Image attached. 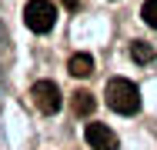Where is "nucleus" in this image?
Instances as JSON below:
<instances>
[{"mask_svg":"<svg viewBox=\"0 0 157 150\" xmlns=\"http://www.w3.org/2000/svg\"><path fill=\"white\" fill-rule=\"evenodd\" d=\"M104 97H107V107H110L114 114H124V117H130V114H137V110H140V93H137V87H134L130 80H124V77L107 80Z\"/></svg>","mask_w":157,"mask_h":150,"instance_id":"1","label":"nucleus"},{"mask_svg":"<svg viewBox=\"0 0 157 150\" xmlns=\"http://www.w3.org/2000/svg\"><path fill=\"white\" fill-rule=\"evenodd\" d=\"M24 24H27L33 33L54 30V24H57V7H54L50 0H27V7H24Z\"/></svg>","mask_w":157,"mask_h":150,"instance_id":"2","label":"nucleus"},{"mask_svg":"<svg viewBox=\"0 0 157 150\" xmlns=\"http://www.w3.org/2000/svg\"><path fill=\"white\" fill-rule=\"evenodd\" d=\"M30 97H33V103L40 107V114H57V110H60V103H63L60 87H57L54 80H40V84H33Z\"/></svg>","mask_w":157,"mask_h":150,"instance_id":"3","label":"nucleus"},{"mask_svg":"<svg viewBox=\"0 0 157 150\" xmlns=\"http://www.w3.org/2000/svg\"><path fill=\"white\" fill-rule=\"evenodd\" d=\"M84 137H87V144L94 150H121V140H117V133L107 127V123H87V130H84Z\"/></svg>","mask_w":157,"mask_h":150,"instance_id":"4","label":"nucleus"},{"mask_svg":"<svg viewBox=\"0 0 157 150\" xmlns=\"http://www.w3.org/2000/svg\"><path fill=\"white\" fill-rule=\"evenodd\" d=\"M70 107H74V114L77 117H87V114H94L97 100L90 90H77V93H70Z\"/></svg>","mask_w":157,"mask_h":150,"instance_id":"5","label":"nucleus"},{"mask_svg":"<svg viewBox=\"0 0 157 150\" xmlns=\"http://www.w3.org/2000/svg\"><path fill=\"white\" fill-rule=\"evenodd\" d=\"M67 70H70L74 77H90V73H94V57H90V54H74L70 63H67Z\"/></svg>","mask_w":157,"mask_h":150,"instance_id":"6","label":"nucleus"},{"mask_svg":"<svg viewBox=\"0 0 157 150\" xmlns=\"http://www.w3.org/2000/svg\"><path fill=\"white\" fill-rule=\"evenodd\" d=\"M130 57L137 60V63H147V60H154V47L144 43V40H134L130 43Z\"/></svg>","mask_w":157,"mask_h":150,"instance_id":"7","label":"nucleus"},{"mask_svg":"<svg viewBox=\"0 0 157 150\" xmlns=\"http://www.w3.org/2000/svg\"><path fill=\"white\" fill-rule=\"evenodd\" d=\"M140 20H144L147 27H157V0H144V7H140Z\"/></svg>","mask_w":157,"mask_h":150,"instance_id":"8","label":"nucleus"},{"mask_svg":"<svg viewBox=\"0 0 157 150\" xmlns=\"http://www.w3.org/2000/svg\"><path fill=\"white\" fill-rule=\"evenodd\" d=\"M63 7H70V10H74V7H77V3H80V0H60Z\"/></svg>","mask_w":157,"mask_h":150,"instance_id":"9","label":"nucleus"}]
</instances>
